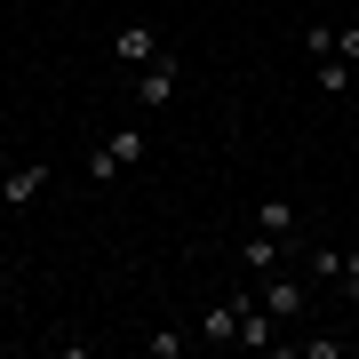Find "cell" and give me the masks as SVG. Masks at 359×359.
<instances>
[{"instance_id":"ba28073f","label":"cell","mask_w":359,"mask_h":359,"mask_svg":"<svg viewBox=\"0 0 359 359\" xmlns=\"http://www.w3.org/2000/svg\"><path fill=\"white\" fill-rule=\"evenodd\" d=\"M311 88H320V96H351L359 88V65H344V56H311Z\"/></svg>"},{"instance_id":"30bf717a","label":"cell","mask_w":359,"mask_h":359,"mask_svg":"<svg viewBox=\"0 0 359 359\" xmlns=\"http://www.w3.org/2000/svg\"><path fill=\"white\" fill-rule=\"evenodd\" d=\"M256 231H295V200H256Z\"/></svg>"},{"instance_id":"4fadbf2b","label":"cell","mask_w":359,"mask_h":359,"mask_svg":"<svg viewBox=\"0 0 359 359\" xmlns=\"http://www.w3.org/2000/svg\"><path fill=\"white\" fill-rule=\"evenodd\" d=\"M335 295H351V304H359V248H344V271H335Z\"/></svg>"},{"instance_id":"3957f363","label":"cell","mask_w":359,"mask_h":359,"mask_svg":"<svg viewBox=\"0 0 359 359\" xmlns=\"http://www.w3.org/2000/svg\"><path fill=\"white\" fill-rule=\"evenodd\" d=\"M231 256H240V271H280L295 256V231H256V224H248L240 240H231Z\"/></svg>"},{"instance_id":"8992f818","label":"cell","mask_w":359,"mask_h":359,"mask_svg":"<svg viewBox=\"0 0 359 359\" xmlns=\"http://www.w3.org/2000/svg\"><path fill=\"white\" fill-rule=\"evenodd\" d=\"M40 192H48V160H16L0 176V208H32Z\"/></svg>"},{"instance_id":"52a82bcc","label":"cell","mask_w":359,"mask_h":359,"mask_svg":"<svg viewBox=\"0 0 359 359\" xmlns=\"http://www.w3.org/2000/svg\"><path fill=\"white\" fill-rule=\"evenodd\" d=\"M152 56H160V32H152V25H120V32H112V65L144 72Z\"/></svg>"},{"instance_id":"8fae6325","label":"cell","mask_w":359,"mask_h":359,"mask_svg":"<svg viewBox=\"0 0 359 359\" xmlns=\"http://www.w3.org/2000/svg\"><path fill=\"white\" fill-rule=\"evenodd\" d=\"M192 344H200V335H184V327H160V335H144V351H152V359H184Z\"/></svg>"},{"instance_id":"2e32d148","label":"cell","mask_w":359,"mask_h":359,"mask_svg":"<svg viewBox=\"0 0 359 359\" xmlns=\"http://www.w3.org/2000/svg\"><path fill=\"white\" fill-rule=\"evenodd\" d=\"M0 287H8V280H0Z\"/></svg>"},{"instance_id":"5b68a950","label":"cell","mask_w":359,"mask_h":359,"mask_svg":"<svg viewBox=\"0 0 359 359\" xmlns=\"http://www.w3.org/2000/svg\"><path fill=\"white\" fill-rule=\"evenodd\" d=\"M240 304H248L240 287H231V295H208V304H200V344H240Z\"/></svg>"},{"instance_id":"277c9868","label":"cell","mask_w":359,"mask_h":359,"mask_svg":"<svg viewBox=\"0 0 359 359\" xmlns=\"http://www.w3.org/2000/svg\"><path fill=\"white\" fill-rule=\"evenodd\" d=\"M256 304L271 311V320H304V311H311V280H287V271H264V287H256Z\"/></svg>"},{"instance_id":"9c48e42d","label":"cell","mask_w":359,"mask_h":359,"mask_svg":"<svg viewBox=\"0 0 359 359\" xmlns=\"http://www.w3.org/2000/svg\"><path fill=\"white\" fill-rule=\"evenodd\" d=\"M280 351H295V359H344L351 344H344V335H304V344H295V335H280Z\"/></svg>"},{"instance_id":"7c38bea8","label":"cell","mask_w":359,"mask_h":359,"mask_svg":"<svg viewBox=\"0 0 359 359\" xmlns=\"http://www.w3.org/2000/svg\"><path fill=\"white\" fill-rule=\"evenodd\" d=\"M304 271H311V280H327V287H335V271H344V248H304Z\"/></svg>"},{"instance_id":"7a4b0ae2","label":"cell","mask_w":359,"mask_h":359,"mask_svg":"<svg viewBox=\"0 0 359 359\" xmlns=\"http://www.w3.org/2000/svg\"><path fill=\"white\" fill-rule=\"evenodd\" d=\"M176 80H184V56H176V48H160L152 65L136 72V88H128V104H136V120H152V112H168V96H176Z\"/></svg>"},{"instance_id":"9a60e30c","label":"cell","mask_w":359,"mask_h":359,"mask_svg":"<svg viewBox=\"0 0 359 359\" xmlns=\"http://www.w3.org/2000/svg\"><path fill=\"white\" fill-rule=\"evenodd\" d=\"M335 56H344V65H359V25H335Z\"/></svg>"},{"instance_id":"6da1fadb","label":"cell","mask_w":359,"mask_h":359,"mask_svg":"<svg viewBox=\"0 0 359 359\" xmlns=\"http://www.w3.org/2000/svg\"><path fill=\"white\" fill-rule=\"evenodd\" d=\"M144 160H152V136H144V120H128V128H112L104 144H88V184H120Z\"/></svg>"},{"instance_id":"5bb4252c","label":"cell","mask_w":359,"mask_h":359,"mask_svg":"<svg viewBox=\"0 0 359 359\" xmlns=\"http://www.w3.org/2000/svg\"><path fill=\"white\" fill-rule=\"evenodd\" d=\"M304 56H335V25H304Z\"/></svg>"}]
</instances>
